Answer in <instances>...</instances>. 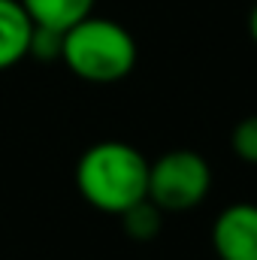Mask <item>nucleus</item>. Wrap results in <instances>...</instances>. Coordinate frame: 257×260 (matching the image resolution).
<instances>
[{"label":"nucleus","mask_w":257,"mask_h":260,"mask_svg":"<svg viewBox=\"0 0 257 260\" xmlns=\"http://www.w3.org/2000/svg\"><path fill=\"white\" fill-rule=\"evenodd\" d=\"M76 191L88 206L121 215L148 197V157L121 139H103L76 160Z\"/></svg>","instance_id":"obj_1"},{"label":"nucleus","mask_w":257,"mask_h":260,"mask_svg":"<svg viewBox=\"0 0 257 260\" xmlns=\"http://www.w3.org/2000/svg\"><path fill=\"white\" fill-rule=\"evenodd\" d=\"M136 40L127 27L94 12L67 27L61 43V61L67 70L94 85L127 79L136 67Z\"/></svg>","instance_id":"obj_2"},{"label":"nucleus","mask_w":257,"mask_h":260,"mask_svg":"<svg viewBox=\"0 0 257 260\" xmlns=\"http://www.w3.org/2000/svg\"><path fill=\"white\" fill-rule=\"evenodd\" d=\"M212 191V167L191 148H173L148 160V200L164 215L197 209Z\"/></svg>","instance_id":"obj_3"},{"label":"nucleus","mask_w":257,"mask_h":260,"mask_svg":"<svg viewBox=\"0 0 257 260\" xmlns=\"http://www.w3.org/2000/svg\"><path fill=\"white\" fill-rule=\"evenodd\" d=\"M218 260H257V203H230L212 221Z\"/></svg>","instance_id":"obj_4"},{"label":"nucleus","mask_w":257,"mask_h":260,"mask_svg":"<svg viewBox=\"0 0 257 260\" xmlns=\"http://www.w3.org/2000/svg\"><path fill=\"white\" fill-rule=\"evenodd\" d=\"M34 21L18 0H0V70L21 64L30 49Z\"/></svg>","instance_id":"obj_5"},{"label":"nucleus","mask_w":257,"mask_h":260,"mask_svg":"<svg viewBox=\"0 0 257 260\" xmlns=\"http://www.w3.org/2000/svg\"><path fill=\"white\" fill-rule=\"evenodd\" d=\"M18 3L24 6V12L37 27H52L64 34L67 27L94 12L97 0H18Z\"/></svg>","instance_id":"obj_6"},{"label":"nucleus","mask_w":257,"mask_h":260,"mask_svg":"<svg viewBox=\"0 0 257 260\" xmlns=\"http://www.w3.org/2000/svg\"><path fill=\"white\" fill-rule=\"evenodd\" d=\"M118 218H121L124 233H127L133 242H151V239H157V233L164 230V212H160L148 197L139 200V203H133L130 209H124Z\"/></svg>","instance_id":"obj_7"},{"label":"nucleus","mask_w":257,"mask_h":260,"mask_svg":"<svg viewBox=\"0 0 257 260\" xmlns=\"http://www.w3.org/2000/svg\"><path fill=\"white\" fill-rule=\"evenodd\" d=\"M230 148L242 164L257 167V115H245L230 133Z\"/></svg>","instance_id":"obj_8"},{"label":"nucleus","mask_w":257,"mask_h":260,"mask_svg":"<svg viewBox=\"0 0 257 260\" xmlns=\"http://www.w3.org/2000/svg\"><path fill=\"white\" fill-rule=\"evenodd\" d=\"M61 43H64V34H61V30L37 27V24H34L27 58H37V61H61Z\"/></svg>","instance_id":"obj_9"},{"label":"nucleus","mask_w":257,"mask_h":260,"mask_svg":"<svg viewBox=\"0 0 257 260\" xmlns=\"http://www.w3.org/2000/svg\"><path fill=\"white\" fill-rule=\"evenodd\" d=\"M248 34H251V40H254V46H257V6L251 9V15H248Z\"/></svg>","instance_id":"obj_10"}]
</instances>
